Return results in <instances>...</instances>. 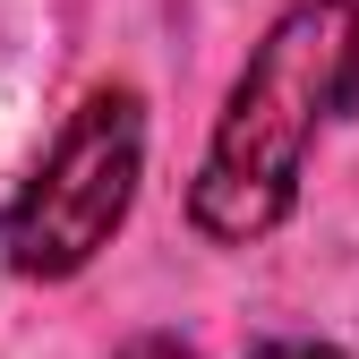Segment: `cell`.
<instances>
[{"label":"cell","mask_w":359,"mask_h":359,"mask_svg":"<svg viewBox=\"0 0 359 359\" xmlns=\"http://www.w3.org/2000/svg\"><path fill=\"white\" fill-rule=\"evenodd\" d=\"M120 359H197V351H189V342H171V334H146V342H128Z\"/></svg>","instance_id":"277c9868"},{"label":"cell","mask_w":359,"mask_h":359,"mask_svg":"<svg viewBox=\"0 0 359 359\" xmlns=\"http://www.w3.org/2000/svg\"><path fill=\"white\" fill-rule=\"evenodd\" d=\"M248 359H342L334 342H257Z\"/></svg>","instance_id":"3957f363"},{"label":"cell","mask_w":359,"mask_h":359,"mask_svg":"<svg viewBox=\"0 0 359 359\" xmlns=\"http://www.w3.org/2000/svg\"><path fill=\"white\" fill-rule=\"evenodd\" d=\"M146 171V111L128 86H103L69 111V128L52 137V154L34 163V180L9 197L0 214V257L18 265L26 283H60L95 257L137 197Z\"/></svg>","instance_id":"7a4b0ae2"},{"label":"cell","mask_w":359,"mask_h":359,"mask_svg":"<svg viewBox=\"0 0 359 359\" xmlns=\"http://www.w3.org/2000/svg\"><path fill=\"white\" fill-rule=\"evenodd\" d=\"M359 103V9L351 0H291L265 26L257 60L240 69L231 103L214 120L205 171L189 214L205 240H265L299 205V171L317 128Z\"/></svg>","instance_id":"6da1fadb"}]
</instances>
